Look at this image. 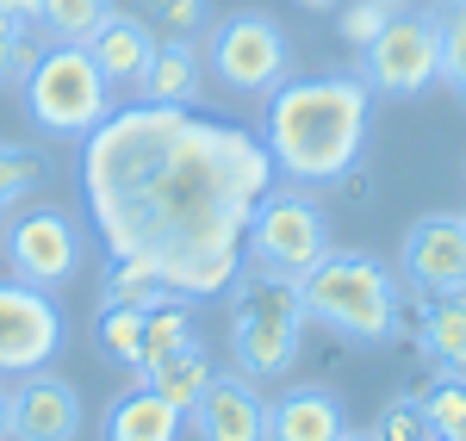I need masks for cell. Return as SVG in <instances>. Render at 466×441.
<instances>
[{
	"mask_svg": "<svg viewBox=\"0 0 466 441\" xmlns=\"http://www.w3.org/2000/svg\"><path fill=\"white\" fill-rule=\"evenodd\" d=\"M398 274L423 298H461L466 293V212H430L410 224Z\"/></svg>",
	"mask_w": 466,
	"mask_h": 441,
	"instance_id": "obj_11",
	"label": "cell"
},
{
	"mask_svg": "<svg viewBox=\"0 0 466 441\" xmlns=\"http://www.w3.org/2000/svg\"><path fill=\"white\" fill-rule=\"evenodd\" d=\"M69 342V317L56 293L25 286V280H0V379H19V373L50 367Z\"/></svg>",
	"mask_w": 466,
	"mask_h": 441,
	"instance_id": "obj_10",
	"label": "cell"
},
{
	"mask_svg": "<svg viewBox=\"0 0 466 441\" xmlns=\"http://www.w3.org/2000/svg\"><path fill=\"white\" fill-rule=\"evenodd\" d=\"M212 75L230 87V94H249V100H268L274 87L292 81V37L280 32L274 13H230L212 25Z\"/></svg>",
	"mask_w": 466,
	"mask_h": 441,
	"instance_id": "obj_7",
	"label": "cell"
},
{
	"mask_svg": "<svg viewBox=\"0 0 466 441\" xmlns=\"http://www.w3.org/2000/svg\"><path fill=\"white\" fill-rule=\"evenodd\" d=\"M305 324L342 336L355 348H386L404 336V286L380 256L367 249H329V256L292 280Z\"/></svg>",
	"mask_w": 466,
	"mask_h": 441,
	"instance_id": "obj_3",
	"label": "cell"
},
{
	"mask_svg": "<svg viewBox=\"0 0 466 441\" xmlns=\"http://www.w3.org/2000/svg\"><path fill=\"white\" fill-rule=\"evenodd\" d=\"M180 436H187V410H175L149 386H131L125 398H112L106 423H100V441H180Z\"/></svg>",
	"mask_w": 466,
	"mask_h": 441,
	"instance_id": "obj_16",
	"label": "cell"
},
{
	"mask_svg": "<svg viewBox=\"0 0 466 441\" xmlns=\"http://www.w3.org/2000/svg\"><path fill=\"white\" fill-rule=\"evenodd\" d=\"M13 441H75L81 436V392L63 373L37 367L13 379Z\"/></svg>",
	"mask_w": 466,
	"mask_h": 441,
	"instance_id": "obj_12",
	"label": "cell"
},
{
	"mask_svg": "<svg viewBox=\"0 0 466 441\" xmlns=\"http://www.w3.org/2000/svg\"><path fill=\"white\" fill-rule=\"evenodd\" d=\"M106 13L112 0H37V25H44L50 44H87Z\"/></svg>",
	"mask_w": 466,
	"mask_h": 441,
	"instance_id": "obj_21",
	"label": "cell"
},
{
	"mask_svg": "<svg viewBox=\"0 0 466 441\" xmlns=\"http://www.w3.org/2000/svg\"><path fill=\"white\" fill-rule=\"evenodd\" d=\"M162 298H175V293H162V286L149 280L137 261H106V286H100V305H137V311H149V305H162Z\"/></svg>",
	"mask_w": 466,
	"mask_h": 441,
	"instance_id": "obj_25",
	"label": "cell"
},
{
	"mask_svg": "<svg viewBox=\"0 0 466 441\" xmlns=\"http://www.w3.org/2000/svg\"><path fill=\"white\" fill-rule=\"evenodd\" d=\"M360 81L386 100H417L441 81V25L435 13H392L386 32L360 50Z\"/></svg>",
	"mask_w": 466,
	"mask_h": 441,
	"instance_id": "obj_9",
	"label": "cell"
},
{
	"mask_svg": "<svg viewBox=\"0 0 466 441\" xmlns=\"http://www.w3.org/2000/svg\"><path fill=\"white\" fill-rule=\"evenodd\" d=\"M423 361L435 373H466V293L430 298V311H423Z\"/></svg>",
	"mask_w": 466,
	"mask_h": 441,
	"instance_id": "obj_20",
	"label": "cell"
},
{
	"mask_svg": "<svg viewBox=\"0 0 466 441\" xmlns=\"http://www.w3.org/2000/svg\"><path fill=\"white\" fill-rule=\"evenodd\" d=\"M299 348H305L299 286L243 261V274L230 280V361H237V373L255 386H274L299 367Z\"/></svg>",
	"mask_w": 466,
	"mask_h": 441,
	"instance_id": "obj_4",
	"label": "cell"
},
{
	"mask_svg": "<svg viewBox=\"0 0 466 441\" xmlns=\"http://www.w3.org/2000/svg\"><path fill=\"white\" fill-rule=\"evenodd\" d=\"M0 441H13V398H6V386H0Z\"/></svg>",
	"mask_w": 466,
	"mask_h": 441,
	"instance_id": "obj_32",
	"label": "cell"
},
{
	"mask_svg": "<svg viewBox=\"0 0 466 441\" xmlns=\"http://www.w3.org/2000/svg\"><path fill=\"white\" fill-rule=\"evenodd\" d=\"M0 261H6L13 280L44 286V293H63L81 274V261H87V236H81L75 212L32 205V212H13V224L0 230Z\"/></svg>",
	"mask_w": 466,
	"mask_h": 441,
	"instance_id": "obj_8",
	"label": "cell"
},
{
	"mask_svg": "<svg viewBox=\"0 0 466 441\" xmlns=\"http://www.w3.org/2000/svg\"><path fill=\"white\" fill-rule=\"evenodd\" d=\"M367 436H373V441H435V436H430V416H423V405H417L410 392L380 410V423H373Z\"/></svg>",
	"mask_w": 466,
	"mask_h": 441,
	"instance_id": "obj_28",
	"label": "cell"
},
{
	"mask_svg": "<svg viewBox=\"0 0 466 441\" xmlns=\"http://www.w3.org/2000/svg\"><path fill=\"white\" fill-rule=\"evenodd\" d=\"M218 379V367H212V355L193 342V348H180V355H168V361H156V367L137 379V386H149V392H162L175 410H193L199 405V392Z\"/></svg>",
	"mask_w": 466,
	"mask_h": 441,
	"instance_id": "obj_19",
	"label": "cell"
},
{
	"mask_svg": "<svg viewBox=\"0 0 466 441\" xmlns=\"http://www.w3.org/2000/svg\"><path fill=\"white\" fill-rule=\"evenodd\" d=\"M329 212L311 199V186H268L261 205H255L249 230H243V261L261 267V274H280V280H299L311 274L323 256H329Z\"/></svg>",
	"mask_w": 466,
	"mask_h": 441,
	"instance_id": "obj_6",
	"label": "cell"
},
{
	"mask_svg": "<svg viewBox=\"0 0 466 441\" xmlns=\"http://www.w3.org/2000/svg\"><path fill=\"white\" fill-rule=\"evenodd\" d=\"M37 63V44L25 32V19H0V87H19Z\"/></svg>",
	"mask_w": 466,
	"mask_h": 441,
	"instance_id": "obj_29",
	"label": "cell"
},
{
	"mask_svg": "<svg viewBox=\"0 0 466 441\" xmlns=\"http://www.w3.org/2000/svg\"><path fill=\"white\" fill-rule=\"evenodd\" d=\"M349 410L329 386H287L268 405V441H342Z\"/></svg>",
	"mask_w": 466,
	"mask_h": 441,
	"instance_id": "obj_14",
	"label": "cell"
},
{
	"mask_svg": "<svg viewBox=\"0 0 466 441\" xmlns=\"http://www.w3.org/2000/svg\"><path fill=\"white\" fill-rule=\"evenodd\" d=\"M299 6H311V13H323V6H342V0H299Z\"/></svg>",
	"mask_w": 466,
	"mask_h": 441,
	"instance_id": "obj_33",
	"label": "cell"
},
{
	"mask_svg": "<svg viewBox=\"0 0 466 441\" xmlns=\"http://www.w3.org/2000/svg\"><path fill=\"white\" fill-rule=\"evenodd\" d=\"M342 441H373V436H355V429H349V436H342Z\"/></svg>",
	"mask_w": 466,
	"mask_h": 441,
	"instance_id": "obj_35",
	"label": "cell"
},
{
	"mask_svg": "<svg viewBox=\"0 0 466 441\" xmlns=\"http://www.w3.org/2000/svg\"><path fill=\"white\" fill-rule=\"evenodd\" d=\"M193 441H268V398L243 373H218L199 392V405L187 410Z\"/></svg>",
	"mask_w": 466,
	"mask_h": 441,
	"instance_id": "obj_13",
	"label": "cell"
},
{
	"mask_svg": "<svg viewBox=\"0 0 466 441\" xmlns=\"http://www.w3.org/2000/svg\"><path fill=\"white\" fill-rule=\"evenodd\" d=\"M0 19H37V0H0Z\"/></svg>",
	"mask_w": 466,
	"mask_h": 441,
	"instance_id": "obj_31",
	"label": "cell"
},
{
	"mask_svg": "<svg viewBox=\"0 0 466 441\" xmlns=\"http://www.w3.org/2000/svg\"><path fill=\"white\" fill-rule=\"evenodd\" d=\"M19 94H25V118L44 137H63V144H81L94 125H106V112H112V81L87 56V44L37 50V63L19 81Z\"/></svg>",
	"mask_w": 466,
	"mask_h": 441,
	"instance_id": "obj_5",
	"label": "cell"
},
{
	"mask_svg": "<svg viewBox=\"0 0 466 441\" xmlns=\"http://www.w3.org/2000/svg\"><path fill=\"white\" fill-rule=\"evenodd\" d=\"M156 44H162V37L149 32L137 13H106L100 32L87 37V56L100 63V75H106L112 87H137L144 69H149V56H156Z\"/></svg>",
	"mask_w": 466,
	"mask_h": 441,
	"instance_id": "obj_15",
	"label": "cell"
},
{
	"mask_svg": "<svg viewBox=\"0 0 466 441\" xmlns=\"http://www.w3.org/2000/svg\"><path fill=\"white\" fill-rule=\"evenodd\" d=\"M373 87L360 75H292L268 94L261 149L292 186H336L367 149Z\"/></svg>",
	"mask_w": 466,
	"mask_h": 441,
	"instance_id": "obj_2",
	"label": "cell"
},
{
	"mask_svg": "<svg viewBox=\"0 0 466 441\" xmlns=\"http://www.w3.org/2000/svg\"><path fill=\"white\" fill-rule=\"evenodd\" d=\"M386 19H392V6H386V0H342V25H336V32L349 37L355 50H367L373 37L386 32Z\"/></svg>",
	"mask_w": 466,
	"mask_h": 441,
	"instance_id": "obj_30",
	"label": "cell"
},
{
	"mask_svg": "<svg viewBox=\"0 0 466 441\" xmlns=\"http://www.w3.org/2000/svg\"><path fill=\"white\" fill-rule=\"evenodd\" d=\"M435 441H466V373H441L430 392H417Z\"/></svg>",
	"mask_w": 466,
	"mask_h": 441,
	"instance_id": "obj_22",
	"label": "cell"
},
{
	"mask_svg": "<svg viewBox=\"0 0 466 441\" xmlns=\"http://www.w3.org/2000/svg\"><path fill=\"white\" fill-rule=\"evenodd\" d=\"M94 342H100L106 361L131 367L137 348H144V311H137V305H100V317H94Z\"/></svg>",
	"mask_w": 466,
	"mask_h": 441,
	"instance_id": "obj_24",
	"label": "cell"
},
{
	"mask_svg": "<svg viewBox=\"0 0 466 441\" xmlns=\"http://www.w3.org/2000/svg\"><path fill=\"white\" fill-rule=\"evenodd\" d=\"M435 25H441V81L466 100V6L435 13Z\"/></svg>",
	"mask_w": 466,
	"mask_h": 441,
	"instance_id": "obj_26",
	"label": "cell"
},
{
	"mask_svg": "<svg viewBox=\"0 0 466 441\" xmlns=\"http://www.w3.org/2000/svg\"><path fill=\"white\" fill-rule=\"evenodd\" d=\"M199 336H193V298H162V305H149L144 311V348H137V361H131V379H144L156 361H168L180 348H193Z\"/></svg>",
	"mask_w": 466,
	"mask_h": 441,
	"instance_id": "obj_18",
	"label": "cell"
},
{
	"mask_svg": "<svg viewBox=\"0 0 466 441\" xmlns=\"http://www.w3.org/2000/svg\"><path fill=\"white\" fill-rule=\"evenodd\" d=\"M144 25L156 37H193L206 25V0H144Z\"/></svg>",
	"mask_w": 466,
	"mask_h": 441,
	"instance_id": "obj_27",
	"label": "cell"
},
{
	"mask_svg": "<svg viewBox=\"0 0 466 441\" xmlns=\"http://www.w3.org/2000/svg\"><path fill=\"white\" fill-rule=\"evenodd\" d=\"M448 6H466V0H448Z\"/></svg>",
	"mask_w": 466,
	"mask_h": 441,
	"instance_id": "obj_36",
	"label": "cell"
},
{
	"mask_svg": "<svg viewBox=\"0 0 466 441\" xmlns=\"http://www.w3.org/2000/svg\"><path fill=\"white\" fill-rule=\"evenodd\" d=\"M44 175H50L44 149H32V144H0V212L25 205L37 186H44Z\"/></svg>",
	"mask_w": 466,
	"mask_h": 441,
	"instance_id": "obj_23",
	"label": "cell"
},
{
	"mask_svg": "<svg viewBox=\"0 0 466 441\" xmlns=\"http://www.w3.org/2000/svg\"><path fill=\"white\" fill-rule=\"evenodd\" d=\"M274 162L255 131L199 106H112L81 137V199L106 261H137L162 293L218 298L243 274V230Z\"/></svg>",
	"mask_w": 466,
	"mask_h": 441,
	"instance_id": "obj_1",
	"label": "cell"
},
{
	"mask_svg": "<svg viewBox=\"0 0 466 441\" xmlns=\"http://www.w3.org/2000/svg\"><path fill=\"white\" fill-rule=\"evenodd\" d=\"M199 87H206V75H199L193 37H162L144 81H137V100H149V106H199Z\"/></svg>",
	"mask_w": 466,
	"mask_h": 441,
	"instance_id": "obj_17",
	"label": "cell"
},
{
	"mask_svg": "<svg viewBox=\"0 0 466 441\" xmlns=\"http://www.w3.org/2000/svg\"><path fill=\"white\" fill-rule=\"evenodd\" d=\"M386 6H392V13H404V6H410V0H386Z\"/></svg>",
	"mask_w": 466,
	"mask_h": 441,
	"instance_id": "obj_34",
	"label": "cell"
}]
</instances>
